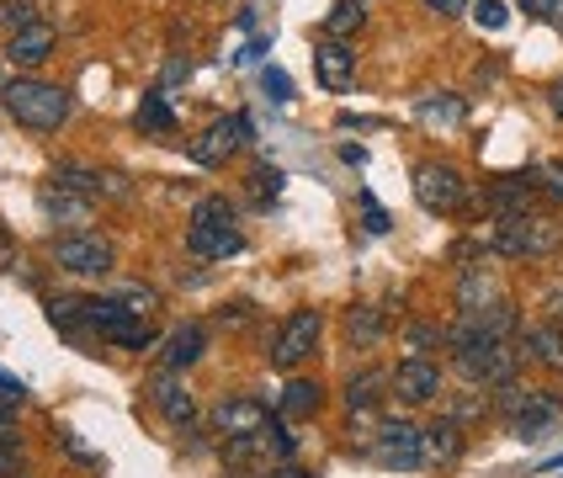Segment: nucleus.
Listing matches in <instances>:
<instances>
[{"label":"nucleus","mask_w":563,"mask_h":478,"mask_svg":"<svg viewBox=\"0 0 563 478\" xmlns=\"http://www.w3.org/2000/svg\"><path fill=\"white\" fill-rule=\"evenodd\" d=\"M187 251L202 255V260H229L234 251H245V234L234 229V208H229V197H202V202L191 208Z\"/></svg>","instance_id":"obj_1"},{"label":"nucleus","mask_w":563,"mask_h":478,"mask_svg":"<svg viewBox=\"0 0 563 478\" xmlns=\"http://www.w3.org/2000/svg\"><path fill=\"white\" fill-rule=\"evenodd\" d=\"M0 96H5V112L32 133H54L69 118V91L48 86V80H11V86H0Z\"/></svg>","instance_id":"obj_2"},{"label":"nucleus","mask_w":563,"mask_h":478,"mask_svg":"<svg viewBox=\"0 0 563 478\" xmlns=\"http://www.w3.org/2000/svg\"><path fill=\"white\" fill-rule=\"evenodd\" d=\"M495 255H505V260H537V255H553L563 245V229L548 219H500V229H495Z\"/></svg>","instance_id":"obj_3"},{"label":"nucleus","mask_w":563,"mask_h":478,"mask_svg":"<svg viewBox=\"0 0 563 478\" xmlns=\"http://www.w3.org/2000/svg\"><path fill=\"white\" fill-rule=\"evenodd\" d=\"M452 356H457V373L468 382L500 388V382L516 378V356L521 351H510V341H468V346H452Z\"/></svg>","instance_id":"obj_4"},{"label":"nucleus","mask_w":563,"mask_h":478,"mask_svg":"<svg viewBox=\"0 0 563 478\" xmlns=\"http://www.w3.org/2000/svg\"><path fill=\"white\" fill-rule=\"evenodd\" d=\"M319 330H324L319 309H298V314H287V319H282V330H277V341H272V367L292 373L303 356H313V346H319Z\"/></svg>","instance_id":"obj_5"},{"label":"nucleus","mask_w":563,"mask_h":478,"mask_svg":"<svg viewBox=\"0 0 563 478\" xmlns=\"http://www.w3.org/2000/svg\"><path fill=\"white\" fill-rule=\"evenodd\" d=\"M54 266L69 277H107L112 271V245L96 234H64L54 240Z\"/></svg>","instance_id":"obj_6"},{"label":"nucleus","mask_w":563,"mask_h":478,"mask_svg":"<svg viewBox=\"0 0 563 478\" xmlns=\"http://www.w3.org/2000/svg\"><path fill=\"white\" fill-rule=\"evenodd\" d=\"M420 425H409V420H388V425H377V442H373V457L383 463V468H399V474H409V468H420L426 463V446H420Z\"/></svg>","instance_id":"obj_7"},{"label":"nucleus","mask_w":563,"mask_h":478,"mask_svg":"<svg viewBox=\"0 0 563 478\" xmlns=\"http://www.w3.org/2000/svg\"><path fill=\"white\" fill-rule=\"evenodd\" d=\"M54 187L75 191V197H112V202L128 197V181L118 170H96V165H75V159H59V165H54Z\"/></svg>","instance_id":"obj_8"},{"label":"nucleus","mask_w":563,"mask_h":478,"mask_svg":"<svg viewBox=\"0 0 563 478\" xmlns=\"http://www.w3.org/2000/svg\"><path fill=\"white\" fill-rule=\"evenodd\" d=\"M415 202L426 208V213H452L457 202H463V176L452 170V165H420L415 170Z\"/></svg>","instance_id":"obj_9"},{"label":"nucleus","mask_w":563,"mask_h":478,"mask_svg":"<svg viewBox=\"0 0 563 478\" xmlns=\"http://www.w3.org/2000/svg\"><path fill=\"white\" fill-rule=\"evenodd\" d=\"M266 420H272L266 404H261V399H245V393H234V399H219V404H213V431L229 436V442H234V436H261Z\"/></svg>","instance_id":"obj_10"},{"label":"nucleus","mask_w":563,"mask_h":478,"mask_svg":"<svg viewBox=\"0 0 563 478\" xmlns=\"http://www.w3.org/2000/svg\"><path fill=\"white\" fill-rule=\"evenodd\" d=\"M240 133H251V118H219L202 138H191V165H223V159L240 149Z\"/></svg>","instance_id":"obj_11"},{"label":"nucleus","mask_w":563,"mask_h":478,"mask_svg":"<svg viewBox=\"0 0 563 478\" xmlns=\"http://www.w3.org/2000/svg\"><path fill=\"white\" fill-rule=\"evenodd\" d=\"M394 393L405 399V404H431V399H441V367L437 362H426V356H409V362H399V373H394Z\"/></svg>","instance_id":"obj_12"},{"label":"nucleus","mask_w":563,"mask_h":478,"mask_svg":"<svg viewBox=\"0 0 563 478\" xmlns=\"http://www.w3.org/2000/svg\"><path fill=\"white\" fill-rule=\"evenodd\" d=\"M313 75H319V86L324 91H345L351 80H356V54L335 43V37H324L319 48H313Z\"/></svg>","instance_id":"obj_13"},{"label":"nucleus","mask_w":563,"mask_h":478,"mask_svg":"<svg viewBox=\"0 0 563 478\" xmlns=\"http://www.w3.org/2000/svg\"><path fill=\"white\" fill-rule=\"evenodd\" d=\"M150 404H155L170 425H191V414H197V399H191V388L176 373H159L155 382H150Z\"/></svg>","instance_id":"obj_14"},{"label":"nucleus","mask_w":563,"mask_h":478,"mask_svg":"<svg viewBox=\"0 0 563 478\" xmlns=\"http://www.w3.org/2000/svg\"><path fill=\"white\" fill-rule=\"evenodd\" d=\"M202 351H208V330L191 319V324H176V330L165 335L159 362H165V373H187L191 362H202Z\"/></svg>","instance_id":"obj_15"},{"label":"nucleus","mask_w":563,"mask_h":478,"mask_svg":"<svg viewBox=\"0 0 563 478\" xmlns=\"http://www.w3.org/2000/svg\"><path fill=\"white\" fill-rule=\"evenodd\" d=\"M532 191L537 187L527 181V176H500L484 202L495 208V219H527V213H532Z\"/></svg>","instance_id":"obj_16"},{"label":"nucleus","mask_w":563,"mask_h":478,"mask_svg":"<svg viewBox=\"0 0 563 478\" xmlns=\"http://www.w3.org/2000/svg\"><path fill=\"white\" fill-rule=\"evenodd\" d=\"M43 213L54 223H64L69 234H86V223H91V202L86 197H75V191H59V187H43Z\"/></svg>","instance_id":"obj_17"},{"label":"nucleus","mask_w":563,"mask_h":478,"mask_svg":"<svg viewBox=\"0 0 563 478\" xmlns=\"http://www.w3.org/2000/svg\"><path fill=\"white\" fill-rule=\"evenodd\" d=\"M521 351L532 356L537 367L563 373V330L559 324H527V330H521Z\"/></svg>","instance_id":"obj_18"},{"label":"nucleus","mask_w":563,"mask_h":478,"mask_svg":"<svg viewBox=\"0 0 563 478\" xmlns=\"http://www.w3.org/2000/svg\"><path fill=\"white\" fill-rule=\"evenodd\" d=\"M559 414H563V404H559V399H553L548 388H532V399H527V410H521V414H516V420H510V431H516L521 442H532V436H542V431H548V425H553Z\"/></svg>","instance_id":"obj_19"},{"label":"nucleus","mask_w":563,"mask_h":478,"mask_svg":"<svg viewBox=\"0 0 563 478\" xmlns=\"http://www.w3.org/2000/svg\"><path fill=\"white\" fill-rule=\"evenodd\" d=\"M48 324L69 335V341H91V298H54L48 303Z\"/></svg>","instance_id":"obj_20"},{"label":"nucleus","mask_w":563,"mask_h":478,"mask_svg":"<svg viewBox=\"0 0 563 478\" xmlns=\"http://www.w3.org/2000/svg\"><path fill=\"white\" fill-rule=\"evenodd\" d=\"M54 43H59V37H54V27H48V22H37V27L16 32V37L5 43V59H11V64H27V69H37V64L54 54Z\"/></svg>","instance_id":"obj_21"},{"label":"nucleus","mask_w":563,"mask_h":478,"mask_svg":"<svg viewBox=\"0 0 563 478\" xmlns=\"http://www.w3.org/2000/svg\"><path fill=\"white\" fill-rule=\"evenodd\" d=\"M420 446H426V463H437V468H452L457 457H463V425H452V420H437L426 436H420Z\"/></svg>","instance_id":"obj_22"},{"label":"nucleus","mask_w":563,"mask_h":478,"mask_svg":"<svg viewBox=\"0 0 563 478\" xmlns=\"http://www.w3.org/2000/svg\"><path fill=\"white\" fill-rule=\"evenodd\" d=\"M345 335H351L356 346H377V341L388 335V314H383L377 303H356V309H345Z\"/></svg>","instance_id":"obj_23"},{"label":"nucleus","mask_w":563,"mask_h":478,"mask_svg":"<svg viewBox=\"0 0 563 478\" xmlns=\"http://www.w3.org/2000/svg\"><path fill=\"white\" fill-rule=\"evenodd\" d=\"M319 404H324V388L309 378H292L282 388V420H309L319 414Z\"/></svg>","instance_id":"obj_24"},{"label":"nucleus","mask_w":563,"mask_h":478,"mask_svg":"<svg viewBox=\"0 0 563 478\" xmlns=\"http://www.w3.org/2000/svg\"><path fill=\"white\" fill-rule=\"evenodd\" d=\"M101 341H112V346H123V351H150L155 346V330H150V319L123 314V319H112V324L101 330Z\"/></svg>","instance_id":"obj_25"},{"label":"nucleus","mask_w":563,"mask_h":478,"mask_svg":"<svg viewBox=\"0 0 563 478\" xmlns=\"http://www.w3.org/2000/svg\"><path fill=\"white\" fill-rule=\"evenodd\" d=\"M420 118L431 127H457L463 118H468V101L452 91H437V96H420Z\"/></svg>","instance_id":"obj_26"},{"label":"nucleus","mask_w":563,"mask_h":478,"mask_svg":"<svg viewBox=\"0 0 563 478\" xmlns=\"http://www.w3.org/2000/svg\"><path fill=\"white\" fill-rule=\"evenodd\" d=\"M362 22H367V5H362V0H335V5H330V16H324V37L345 43V37H356V32H362Z\"/></svg>","instance_id":"obj_27"},{"label":"nucleus","mask_w":563,"mask_h":478,"mask_svg":"<svg viewBox=\"0 0 563 478\" xmlns=\"http://www.w3.org/2000/svg\"><path fill=\"white\" fill-rule=\"evenodd\" d=\"M133 123L144 127V133H170V127H176V112H170L165 91H150V96H144V101H139V112H133Z\"/></svg>","instance_id":"obj_28"},{"label":"nucleus","mask_w":563,"mask_h":478,"mask_svg":"<svg viewBox=\"0 0 563 478\" xmlns=\"http://www.w3.org/2000/svg\"><path fill=\"white\" fill-rule=\"evenodd\" d=\"M383 388H388V373H377V367H367L362 378L345 382V399H351V410H373L377 399H383Z\"/></svg>","instance_id":"obj_29"},{"label":"nucleus","mask_w":563,"mask_h":478,"mask_svg":"<svg viewBox=\"0 0 563 478\" xmlns=\"http://www.w3.org/2000/svg\"><path fill=\"white\" fill-rule=\"evenodd\" d=\"M223 457H229V468H251V463L266 457V436H234L223 446Z\"/></svg>","instance_id":"obj_30"},{"label":"nucleus","mask_w":563,"mask_h":478,"mask_svg":"<svg viewBox=\"0 0 563 478\" xmlns=\"http://www.w3.org/2000/svg\"><path fill=\"white\" fill-rule=\"evenodd\" d=\"M527 399H532V388H521V382L510 378V382H500V388H495V399H489V404H495L505 420H516V414L527 410Z\"/></svg>","instance_id":"obj_31"},{"label":"nucleus","mask_w":563,"mask_h":478,"mask_svg":"<svg viewBox=\"0 0 563 478\" xmlns=\"http://www.w3.org/2000/svg\"><path fill=\"white\" fill-rule=\"evenodd\" d=\"M0 27H11V37H16V32H27V27H37L32 0H0Z\"/></svg>","instance_id":"obj_32"},{"label":"nucleus","mask_w":563,"mask_h":478,"mask_svg":"<svg viewBox=\"0 0 563 478\" xmlns=\"http://www.w3.org/2000/svg\"><path fill=\"white\" fill-rule=\"evenodd\" d=\"M261 436H266V452H272V457L292 463V452H298V436H292V431H287L282 420H266V431H261Z\"/></svg>","instance_id":"obj_33"},{"label":"nucleus","mask_w":563,"mask_h":478,"mask_svg":"<svg viewBox=\"0 0 563 478\" xmlns=\"http://www.w3.org/2000/svg\"><path fill=\"white\" fill-rule=\"evenodd\" d=\"M405 346L409 351H437V346H446V330H441V324H405Z\"/></svg>","instance_id":"obj_34"},{"label":"nucleus","mask_w":563,"mask_h":478,"mask_svg":"<svg viewBox=\"0 0 563 478\" xmlns=\"http://www.w3.org/2000/svg\"><path fill=\"white\" fill-rule=\"evenodd\" d=\"M484 410H489V399H484V393H457V399L446 404V414H441V420L463 425V420H473V414H484Z\"/></svg>","instance_id":"obj_35"},{"label":"nucleus","mask_w":563,"mask_h":478,"mask_svg":"<svg viewBox=\"0 0 563 478\" xmlns=\"http://www.w3.org/2000/svg\"><path fill=\"white\" fill-rule=\"evenodd\" d=\"M118 303H123L128 314H139V319H150L155 314V287H123V292H118Z\"/></svg>","instance_id":"obj_36"},{"label":"nucleus","mask_w":563,"mask_h":478,"mask_svg":"<svg viewBox=\"0 0 563 478\" xmlns=\"http://www.w3.org/2000/svg\"><path fill=\"white\" fill-rule=\"evenodd\" d=\"M473 22H478V27H489V32H500L505 22H510V11H505L500 0H478V5H473Z\"/></svg>","instance_id":"obj_37"},{"label":"nucleus","mask_w":563,"mask_h":478,"mask_svg":"<svg viewBox=\"0 0 563 478\" xmlns=\"http://www.w3.org/2000/svg\"><path fill=\"white\" fill-rule=\"evenodd\" d=\"M362 229H367V234H388V213H383V202H377L373 191H362Z\"/></svg>","instance_id":"obj_38"},{"label":"nucleus","mask_w":563,"mask_h":478,"mask_svg":"<svg viewBox=\"0 0 563 478\" xmlns=\"http://www.w3.org/2000/svg\"><path fill=\"white\" fill-rule=\"evenodd\" d=\"M261 86H266V96H272V101H292V80H287L282 69H272V64L261 69Z\"/></svg>","instance_id":"obj_39"},{"label":"nucleus","mask_w":563,"mask_h":478,"mask_svg":"<svg viewBox=\"0 0 563 478\" xmlns=\"http://www.w3.org/2000/svg\"><path fill=\"white\" fill-rule=\"evenodd\" d=\"M59 446L69 452V457H75V463H91V468H101V452H91V446L80 442L75 431H59Z\"/></svg>","instance_id":"obj_40"},{"label":"nucleus","mask_w":563,"mask_h":478,"mask_svg":"<svg viewBox=\"0 0 563 478\" xmlns=\"http://www.w3.org/2000/svg\"><path fill=\"white\" fill-rule=\"evenodd\" d=\"M537 191H542L548 202H563V170H553V165L537 170Z\"/></svg>","instance_id":"obj_41"},{"label":"nucleus","mask_w":563,"mask_h":478,"mask_svg":"<svg viewBox=\"0 0 563 478\" xmlns=\"http://www.w3.org/2000/svg\"><path fill=\"white\" fill-rule=\"evenodd\" d=\"M255 191H261V197H266V191L277 197V191H282V170H277V165H272V170H255Z\"/></svg>","instance_id":"obj_42"},{"label":"nucleus","mask_w":563,"mask_h":478,"mask_svg":"<svg viewBox=\"0 0 563 478\" xmlns=\"http://www.w3.org/2000/svg\"><path fill=\"white\" fill-rule=\"evenodd\" d=\"M0 271H16V240L0 229Z\"/></svg>","instance_id":"obj_43"},{"label":"nucleus","mask_w":563,"mask_h":478,"mask_svg":"<svg viewBox=\"0 0 563 478\" xmlns=\"http://www.w3.org/2000/svg\"><path fill=\"white\" fill-rule=\"evenodd\" d=\"M187 75H191V59H181V54L165 64V86H176V80H187Z\"/></svg>","instance_id":"obj_44"},{"label":"nucleus","mask_w":563,"mask_h":478,"mask_svg":"<svg viewBox=\"0 0 563 478\" xmlns=\"http://www.w3.org/2000/svg\"><path fill=\"white\" fill-rule=\"evenodd\" d=\"M468 0H426V11H437V16H457Z\"/></svg>","instance_id":"obj_45"},{"label":"nucleus","mask_w":563,"mask_h":478,"mask_svg":"<svg viewBox=\"0 0 563 478\" xmlns=\"http://www.w3.org/2000/svg\"><path fill=\"white\" fill-rule=\"evenodd\" d=\"M223 324H234V330H240V324H251V303H234V309H223Z\"/></svg>","instance_id":"obj_46"},{"label":"nucleus","mask_w":563,"mask_h":478,"mask_svg":"<svg viewBox=\"0 0 563 478\" xmlns=\"http://www.w3.org/2000/svg\"><path fill=\"white\" fill-rule=\"evenodd\" d=\"M548 324H559V330H563V287L548 298Z\"/></svg>","instance_id":"obj_47"},{"label":"nucleus","mask_w":563,"mask_h":478,"mask_svg":"<svg viewBox=\"0 0 563 478\" xmlns=\"http://www.w3.org/2000/svg\"><path fill=\"white\" fill-rule=\"evenodd\" d=\"M266 478H313V474H303V468H292V463H282V468H272Z\"/></svg>","instance_id":"obj_48"},{"label":"nucleus","mask_w":563,"mask_h":478,"mask_svg":"<svg viewBox=\"0 0 563 478\" xmlns=\"http://www.w3.org/2000/svg\"><path fill=\"white\" fill-rule=\"evenodd\" d=\"M542 11H548L553 22H563V0H542Z\"/></svg>","instance_id":"obj_49"},{"label":"nucleus","mask_w":563,"mask_h":478,"mask_svg":"<svg viewBox=\"0 0 563 478\" xmlns=\"http://www.w3.org/2000/svg\"><path fill=\"white\" fill-rule=\"evenodd\" d=\"M553 112H559V118H563V86H559V91H553Z\"/></svg>","instance_id":"obj_50"},{"label":"nucleus","mask_w":563,"mask_h":478,"mask_svg":"<svg viewBox=\"0 0 563 478\" xmlns=\"http://www.w3.org/2000/svg\"><path fill=\"white\" fill-rule=\"evenodd\" d=\"M362 5H367V0H362Z\"/></svg>","instance_id":"obj_51"}]
</instances>
